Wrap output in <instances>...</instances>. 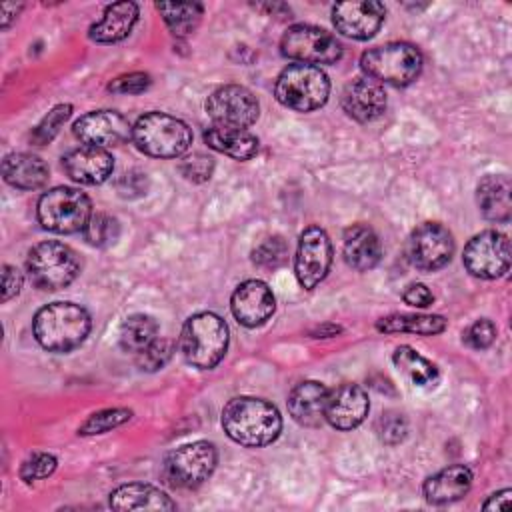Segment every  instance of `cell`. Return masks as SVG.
I'll return each instance as SVG.
<instances>
[{
    "label": "cell",
    "mask_w": 512,
    "mask_h": 512,
    "mask_svg": "<svg viewBox=\"0 0 512 512\" xmlns=\"http://www.w3.org/2000/svg\"><path fill=\"white\" fill-rule=\"evenodd\" d=\"M222 428L230 440L246 448L272 444L282 432V416L274 404L256 396H236L222 410Z\"/></svg>",
    "instance_id": "obj_1"
},
{
    "label": "cell",
    "mask_w": 512,
    "mask_h": 512,
    "mask_svg": "<svg viewBox=\"0 0 512 512\" xmlns=\"http://www.w3.org/2000/svg\"><path fill=\"white\" fill-rule=\"evenodd\" d=\"M92 318L88 310L74 302H52L42 306L32 320L36 342L54 354L78 348L90 334Z\"/></svg>",
    "instance_id": "obj_2"
},
{
    "label": "cell",
    "mask_w": 512,
    "mask_h": 512,
    "mask_svg": "<svg viewBox=\"0 0 512 512\" xmlns=\"http://www.w3.org/2000/svg\"><path fill=\"white\" fill-rule=\"evenodd\" d=\"M228 340V324L218 314L198 312L184 322L178 348L192 368L212 370L224 358Z\"/></svg>",
    "instance_id": "obj_3"
},
{
    "label": "cell",
    "mask_w": 512,
    "mask_h": 512,
    "mask_svg": "<svg viewBox=\"0 0 512 512\" xmlns=\"http://www.w3.org/2000/svg\"><path fill=\"white\" fill-rule=\"evenodd\" d=\"M134 146L152 158H180L192 144L186 122L166 112H146L132 126Z\"/></svg>",
    "instance_id": "obj_4"
},
{
    "label": "cell",
    "mask_w": 512,
    "mask_h": 512,
    "mask_svg": "<svg viewBox=\"0 0 512 512\" xmlns=\"http://www.w3.org/2000/svg\"><path fill=\"white\" fill-rule=\"evenodd\" d=\"M360 68L378 84L396 88L412 84L422 72V54L414 44L388 42L374 46L360 56Z\"/></svg>",
    "instance_id": "obj_5"
},
{
    "label": "cell",
    "mask_w": 512,
    "mask_h": 512,
    "mask_svg": "<svg viewBox=\"0 0 512 512\" xmlns=\"http://www.w3.org/2000/svg\"><path fill=\"white\" fill-rule=\"evenodd\" d=\"M330 80L320 66L288 64L276 78V100L294 112H312L326 104Z\"/></svg>",
    "instance_id": "obj_6"
},
{
    "label": "cell",
    "mask_w": 512,
    "mask_h": 512,
    "mask_svg": "<svg viewBox=\"0 0 512 512\" xmlns=\"http://www.w3.org/2000/svg\"><path fill=\"white\" fill-rule=\"evenodd\" d=\"M26 272L34 288L56 292L76 280L80 274V260L70 246L46 240L30 248L26 256Z\"/></svg>",
    "instance_id": "obj_7"
},
{
    "label": "cell",
    "mask_w": 512,
    "mask_h": 512,
    "mask_svg": "<svg viewBox=\"0 0 512 512\" xmlns=\"http://www.w3.org/2000/svg\"><path fill=\"white\" fill-rule=\"evenodd\" d=\"M36 216L42 228L56 234L82 232L92 216L90 198L70 186H56L44 192L36 206Z\"/></svg>",
    "instance_id": "obj_8"
},
{
    "label": "cell",
    "mask_w": 512,
    "mask_h": 512,
    "mask_svg": "<svg viewBox=\"0 0 512 512\" xmlns=\"http://www.w3.org/2000/svg\"><path fill=\"white\" fill-rule=\"evenodd\" d=\"M218 462V452L212 442L196 440L182 444L166 454L162 464V476L172 488L192 490L204 484Z\"/></svg>",
    "instance_id": "obj_9"
},
{
    "label": "cell",
    "mask_w": 512,
    "mask_h": 512,
    "mask_svg": "<svg viewBox=\"0 0 512 512\" xmlns=\"http://www.w3.org/2000/svg\"><path fill=\"white\" fill-rule=\"evenodd\" d=\"M280 52L300 64L316 66L336 64L342 58L344 48L324 28L312 24H294L284 32L280 40Z\"/></svg>",
    "instance_id": "obj_10"
},
{
    "label": "cell",
    "mask_w": 512,
    "mask_h": 512,
    "mask_svg": "<svg viewBox=\"0 0 512 512\" xmlns=\"http://www.w3.org/2000/svg\"><path fill=\"white\" fill-rule=\"evenodd\" d=\"M206 114L214 126L246 130L258 120L260 104L246 86L226 84L206 98Z\"/></svg>",
    "instance_id": "obj_11"
},
{
    "label": "cell",
    "mask_w": 512,
    "mask_h": 512,
    "mask_svg": "<svg viewBox=\"0 0 512 512\" xmlns=\"http://www.w3.org/2000/svg\"><path fill=\"white\" fill-rule=\"evenodd\" d=\"M464 268L482 280H494L510 268V240L498 230H484L468 240L462 254Z\"/></svg>",
    "instance_id": "obj_12"
},
{
    "label": "cell",
    "mask_w": 512,
    "mask_h": 512,
    "mask_svg": "<svg viewBox=\"0 0 512 512\" xmlns=\"http://www.w3.org/2000/svg\"><path fill=\"white\" fill-rule=\"evenodd\" d=\"M406 254L414 268L422 272H436L452 260L454 238L444 224L422 222L410 232Z\"/></svg>",
    "instance_id": "obj_13"
},
{
    "label": "cell",
    "mask_w": 512,
    "mask_h": 512,
    "mask_svg": "<svg viewBox=\"0 0 512 512\" xmlns=\"http://www.w3.org/2000/svg\"><path fill=\"white\" fill-rule=\"evenodd\" d=\"M332 242L320 226H308L300 238L294 256V274L304 290H314L330 272Z\"/></svg>",
    "instance_id": "obj_14"
},
{
    "label": "cell",
    "mask_w": 512,
    "mask_h": 512,
    "mask_svg": "<svg viewBox=\"0 0 512 512\" xmlns=\"http://www.w3.org/2000/svg\"><path fill=\"white\" fill-rule=\"evenodd\" d=\"M74 136L84 146L110 148L132 138V126L116 110H92L72 124Z\"/></svg>",
    "instance_id": "obj_15"
},
{
    "label": "cell",
    "mask_w": 512,
    "mask_h": 512,
    "mask_svg": "<svg viewBox=\"0 0 512 512\" xmlns=\"http://www.w3.org/2000/svg\"><path fill=\"white\" fill-rule=\"evenodd\" d=\"M384 14V4L376 0L340 2L332 8V24L346 38L368 40L380 30Z\"/></svg>",
    "instance_id": "obj_16"
},
{
    "label": "cell",
    "mask_w": 512,
    "mask_h": 512,
    "mask_svg": "<svg viewBox=\"0 0 512 512\" xmlns=\"http://www.w3.org/2000/svg\"><path fill=\"white\" fill-rule=\"evenodd\" d=\"M230 310L238 324L246 328H256L272 318L276 310V298L266 282L256 278L244 280L232 292Z\"/></svg>",
    "instance_id": "obj_17"
},
{
    "label": "cell",
    "mask_w": 512,
    "mask_h": 512,
    "mask_svg": "<svg viewBox=\"0 0 512 512\" xmlns=\"http://www.w3.org/2000/svg\"><path fill=\"white\" fill-rule=\"evenodd\" d=\"M370 402L362 386L344 382L334 390H328L324 420L336 430H354L368 416Z\"/></svg>",
    "instance_id": "obj_18"
},
{
    "label": "cell",
    "mask_w": 512,
    "mask_h": 512,
    "mask_svg": "<svg viewBox=\"0 0 512 512\" xmlns=\"http://www.w3.org/2000/svg\"><path fill=\"white\" fill-rule=\"evenodd\" d=\"M342 110L356 122H372L386 110V92L376 80L362 76L348 82L342 90Z\"/></svg>",
    "instance_id": "obj_19"
},
{
    "label": "cell",
    "mask_w": 512,
    "mask_h": 512,
    "mask_svg": "<svg viewBox=\"0 0 512 512\" xmlns=\"http://www.w3.org/2000/svg\"><path fill=\"white\" fill-rule=\"evenodd\" d=\"M64 172L78 184L96 186L106 182L114 172V158L106 148L80 146L62 158Z\"/></svg>",
    "instance_id": "obj_20"
},
{
    "label": "cell",
    "mask_w": 512,
    "mask_h": 512,
    "mask_svg": "<svg viewBox=\"0 0 512 512\" xmlns=\"http://www.w3.org/2000/svg\"><path fill=\"white\" fill-rule=\"evenodd\" d=\"M342 256L350 268L368 272L378 266L382 258V244L368 224H352L342 236Z\"/></svg>",
    "instance_id": "obj_21"
},
{
    "label": "cell",
    "mask_w": 512,
    "mask_h": 512,
    "mask_svg": "<svg viewBox=\"0 0 512 512\" xmlns=\"http://www.w3.org/2000/svg\"><path fill=\"white\" fill-rule=\"evenodd\" d=\"M328 388L318 380L296 384L288 396V412L292 420L306 428H318L324 422Z\"/></svg>",
    "instance_id": "obj_22"
},
{
    "label": "cell",
    "mask_w": 512,
    "mask_h": 512,
    "mask_svg": "<svg viewBox=\"0 0 512 512\" xmlns=\"http://www.w3.org/2000/svg\"><path fill=\"white\" fill-rule=\"evenodd\" d=\"M472 488V470L464 464H452L426 478L422 492L428 504L442 506L464 498Z\"/></svg>",
    "instance_id": "obj_23"
},
{
    "label": "cell",
    "mask_w": 512,
    "mask_h": 512,
    "mask_svg": "<svg viewBox=\"0 0 512 512\" xmlns=\"http://www.w3.org/2000/svg\"><path fill=\"white\" fill-rule=\"evenodd\" d=\"M512 184L506 174H486L476 186V204L482 216L496 224H506L512 212Z\"/></svg>",
    "instance_id": "obj_24"
},
{
    "label": "cell",
    "mask_w": 512,
    "mask_h": 512,
    "mask_svg": "<svg viewBox=\"0 0 512 512\" xmlns=\"http://www.w3.org/2000/svg\"><path fill=\"white\" fill-rule=\"evenodd\" d=\"M138 4L134 2H116L106 6L102 18L90 26L88 38L98 44H114L124 40L138 22Z\"/></svg>",
    "instance_id": "obj_25"
},
{
    "label": "cell",
    "mask_w": 512,
    "mask_h": 512,
    "mask_svg": "<svg viewBox=\"0 0 512 512\" xmlns=\"http://www.w3.org/2000/svg\"><path fill=\"white\" fill-rule=\"evenodd\" d=\"M4 180L18 190H38L48 182L46 162L30 152H12L2 160Z\"/></svg>",
    "instance_id": "obj_26"
},
{
    "label": "cell",
    "mask_w": 512,
    "mask_h": 512,
    "mask_svg": "<svg viewBox=\"0 0 512 512\" xmlns=\"http://www.w3.org/2000/svg\"><path fill=\"white\" fill-rule=\"evenodd\" d=\"M114 510H176V502L152 484L130 482L110 492Z\"/></svg>",
    "instance_id": "obj_27"
},
{
    "label": "cell",
    "mask_w": 512,
    "mask_h": 512,
    "mask_svg": "<svg viewBox=\"0 0 512 512\" xmlns=\"http://www.w3.org/2000/svg\"><path fill=\"white\" fill-rule=\"evenodd\" d=\"M204 142L208 148L226 154L234 160H250L258 154V138L248 130L238 128H224V126H210L204 132Z\"/></svg>",
    "instance_id": "obj_28"
},
{
    "label": "cell",
    "mask_w": 512,
    "mask_h": 512,
    "mask_svg": "<svg viewBox=\"0 0 512 512\" xmlns=\"http://www.w3.org/2000/svg\"><path fill=\"white\" fill-rule=\"evenodd\" d=\"M446 318L440 314H388L376 320V330L384 334L434 336L446 330Z\"/></svg>",
    "instance_id": "obj_29"
},
{
    "label": "cell",
    "mask_w": 512,
    "mask_h": 512,
    "mask_svg": "<svg viewBox=\"0 0 512 512\" xmlns=\"http://www.w3.org/2000/svg\"><path fill=\"white\" fill-rule=\"evenodd\" d=\"M392 362L414 386H420V388L434 386L440 378L436 364L430 362L428 358H424L420 352H416L408 344H402L394 350Z\"/></svg>",
    "instance_id": "obj_30"
},
{
    "label": "cell",
    "mask_w": 512,
    "mask_h": 512,
    "mask_svg": "<svg viewBox=\"0 0 512 512\" xmlns=\"http://www.w3.org/2000/svg\"><path fill=\"white\" fill-rule=\"evenodd\" d=\"M158 338V322L150 314H130L120 324L118 342L124 352L140 354L146 346H150Z\"/></svg>",
    "instance_id": "obj_31"
},
{
    "label": "cell",
    "mask_w": 512,
    "mask_h": 512,
    "mask_svg": "<svg viewBox=\"0 0 512 512\" xmlns=\"http://www.w3.org/2000/svg\"><path fill=\"white\" fill-rule=\"evenodd\" d=\"M156 10L162 14L168 30L176 38H184L192 34L202 18V4L198 2H158Z\"/></svg>",
    "instance_id": "obj_32"
},
{
    "label": "cell",
    "mask_w": 512,
    "mask_h": 512,
    "mask_svg": "<svg viewBox=\"0 0 512 512\" xmlns=\"http://www.w3.org/2000/svg\"><path fill=\"white\" fill-rule=\"evenodd\" d=\"M82 236L86 244L96 248H108L112 246L120 236V224L114 216L106 212H96L90 216L88 224L82 230Z\"/></svg>",
    "instance_id": "obj_33"
},
{
    "label": "cell",
    "mask_w": 512,
    "mask_h": 512,
    "mask_svg": "<svg viewBox=\"0 0 512 512\" xmlns=\"http://www.w3.org/2000/svg\"><path fill=\"white\" fill-rule=\"evenodd\" d=\"M288 260V244L282 236H266L252 250V262L262 270H276Z\"/></svg>",
    "instance_id": "obj_34"
},
{
    "label": "cell",
    "mask_w": 512,
    "mask_h": 512,
    "mask_svg": "<svg viewBox=\"0 0 512 512\" xmlns=\"http://www.w3.org/2000/svg\"><path fill=\"white\" fill-rule=\"evenodd\" d=\"M132 418V410L128 408H104L100 412L90 414L78 428L80 436H96V434H106L112 428L122 426Z\"/></svg>",
    "instance_id": "obj_35"
},
{
    "label": "cell",
    "mask_w": 512,
    "mask_h": 512,
    "mask_svg": "<svg viewBox=\"0 0 512 512\" xmlns=\"http://www.w3.org/2000/svg\"><path fill=\"white\" fill-rule=\"evenodd\" d=\"M72 114V104H56L32 130L30 140L36 146H44L54 140V136L60 132L62 124L70 118Z\"/></svg>",
    "instance_id": "obj_36"
},
{
    "label": "cell",
    "mask_w": 512,
    "mask_h": 512,
    "mask_svg": "<svg viewBox=\"0 0 512 512\" xmlns=\"http://www.w3.org/2000/svg\"><path fill=\"white\" fill-rule=\"evenodd\" d=\"M174 352V342L170 338H156L150 346H146L140 354H136V364L144 372H156L168 364Z\"/></svg>",
    "instance_id": "obj_37"
},
{
    "label": "cell",
    "mask_w": 512,
    "mask_h": 512,
    "mask_svg": "<svg viewBox=\"0 0 512 512\" xmlns=\"http://www.w3.org/2000/svg\"><path fill=\"white\" fill-rule=\"evenodd\" d=\"M58 466V460L54 454L48 452H36L32 456H28L22 466H20V478L24 482H34V480H42L48 478L50 474H54Z\"/></svg>",
    "instance_id": "obj_38"
},
{
    "label": "cell",
    "mask_w": 512,
    "mask_h": 512,
    "mask_svg": "<svg viewBox=\"0 0 512 512\" xmlns=\"http://www.w3.org/2000/svg\"><path fill=\"white\" fill-rule=\"evenodd\" d=\"M178 170L190 182H206L214 172V158L202 152H196L182 158L178 164Z\"/></svg>",
    "instance_id": "obj_39"
},
{
    "label": "cell",
    "mask_w": 512,
    "mask_h": 512,
    "mask_svg": "<svg viewBox=\"0 0 512 512\" xmlns=\"http://www.w3.org/2000/svg\"><path fill=\"white\" fill-rule=\"evenodd\" d=\"M494 340H496V326L488 318H478L462 334V342L472 350H486L488 346H492Z\"/></svg>",
    "instance_id": "obj_40"
},
{
    "label": "cell",
    "mask_w": 512,
    "mask_h": 512,
    "mask_svg": "<svg viewBox=\"0 0 512 512\" xmlns=\"http://www.w3.org/2000/svg\"><path fill=\"white\" fill-rule=\"evenodd\" d=\"M406 434H408V422L402 414L386 412L378 420V436L384 444L396 446L406 438Z\"/></svg>",
    "instance_id": "obj_41"
},
{
    "label": "cell",
    "mask_w": 512,
    "mask_h": 512,
    "mask_svg": "<svg viewBox=\"0 0 512 512\" xmlns=\"http://www.w3.org/2000/svg\"><path fill=\"white\" fill-rule=\"evenodd\" d=\"M152 84L150 74L146 72H130V74H122L118 78H114L108 84V90L112 94H142L144 90H148Z\"/></svg>",
    "instance_id": "obj_42"
},
{
    "label": "cell",
    "mask_w": 512,
    "mask_h": 512,
    "mask_svg": "<svg viewBox=\"0 0 512 512\" xmlns=\"http://www.w3.org/2000/svg\"><path fill=\"white\" fill-rule=\"evenodd\" d=\"M146 188H148V178L144 172H138V170H130L122 174V178L116 184V190L122 198H138L146 194Z\"/></svg>",
    "instance_id": "obj_43"
},
{
    "label": "cell",
    "mask_w": 512,
    "mask_h": 512,
    "mask_svg": "<svg viewBox=\"0 0 512 512\" xmlns=\"http://www.w3.org/2000/svg\"><path fill=\"white\" fill-rule=\"evenodd\" d=\"M402 300L414 308H428L434 302V294L422 282H412L402 292Z\"/></svg>",
    "instance_id": "obj_44"
},
{
    "label": "cell",
    "mask_w": 512,
    "mask_h": 512,
    "mask_svg": "<svg viewBox=\"0 0 512 512\" xmlns=\"http://www.w3.org/2000/svg\"><path fill=\"white\" fill-rule=\"evenodd\" d=\"M22 282H24L22 272L12 264H4L2 266V302H8L10 298L18 296Z\"/></svg>",
    "instance_id": "obj_45"
},
{
    "label": "cell",
    "mask_w": 512,
    "mask_h": 512,
    "mask_svg": "<svg viewBox=\"0 0 512 512\" xmlns=\"http://www.w3.org/2000/svg\"><path fill=\"white\" fill-rule=\"evenodd\" d=\"M510 496H512L510 488H504V490H500V492H494V494L482 504V508H484V510H508V508H510Z\"/></svg>",
    "instance_id": "obj_46"
},
{
    "label": "cell",
    "mask_w": 512,
    "mask_h": 512,
    "mask_svg": "<svg viewBox=\"0 0 512 512\" xmlns=\"http://www.w3.org/2000/svg\"><path fill=\"white\" fill-rule=\"evenodd\" d=\"M24 8V4H16V2H4L2 4V28H8L12 24V20H16V16L20 14V10Z\"/></svg>",
    "instance_id": "obj_47"
},
{
    "label": "cell",
    "mask_w": 512,
    "mask_h": 512,
    "mask_svg": "<svg viewBox=\"0 0 512 512\" xmlns=\"http://www.w3.org/2000/svg\"><path fill=\"white\" fill-rule=\"evenodd\" d=\"M338 332H342L340 326H334V324H324V326H318L312 336L314 338H330V336H336Z\"/></svg>",
    "instance_id": "obj_48"
}]
</instances>
